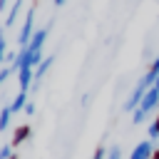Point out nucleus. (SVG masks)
I'll use <instances>...</instances> for the list:
<instances>
[{
    "instance_id": "f257e3e1",
    "label": "nucleus",
    "mask_w": 159,
    "mask_h": 159,
    "mask_svg": "<svg viewBox=\"0 0 159 159\" xmlns=\"http://www.w3.org/2000/svg\"><path fill=\"white\" fill-rule=\"evenodd\" d=\"M157 107H159V89H157V87H152V89L142 97L139 107L132 112V122H134V124H142V122H144V119H147Z\"/></svg>"
},
{
    "instance_id": "f03ea898",
    "label": "nucleus",
    "mask_w": 159,
    "mask_h": 159,
    "mask_svg": "<svg viewBox=\"0 0 159 159\" xmlns=\"http://www.w3.org/2000/svg\"><path fill=\"white\" fill-rule=\"evenodd\" d=\"M35 7L30 5L27 7V12H25V20H22V27H20V32H17V45L20 47H27L30 45V40H32V35H35Z\"/></svg>"
},
{
    "instance_id": "7ed1b4c3",
    "label": "nucleus",
    "mask_w": 159,
    "mask_h": 159,
    "mask_svg": "<svg viewBox=\"0 0 159 159\" xmlns=\"http://www.w3.org/2000/svg\"><path fill=\"white\" fill-rule=\"evenodd\" d=\"M157 149H154V144L149 142V139H144V142H139L134 149H132V154H129V159H152V154H154Z\"/></svg>"
},
{
    "instance_id": "20e7f679",
    "label": "nucleus",
    "mask_w": 159,
    "mask_h": 159,
    "mask_svg": "<svg viewBox=\"0 0 159 159\" xmlns=\"http://www.w3.org/2000/svg\"><path fill=\"white\" fill-rule=\"evenodd\" d=\"M32 80H35V67H22V70H17V84H20V92H30Z\"/></svg>"
},
{
    "instance_id": "39448f33",
    "label": "nucleus",
    "mask_w": 159,
    "mask_h": 159,
    "mask_svg": "<svg viewBox=\"0 0 159 159\" xmlns=\"http://www.w3.org/2000/svg\"><path fill=\"white\" fill-rule=\"evenodd\" d=\"M22 5H25V0H12L10 10H7V15H5V22H2V27H12V25L17 22V17H20V10H22Z\"/></svg>"
},
{
    "instance_id": "423d86ee",
    "label": "nucleus",
    "mask_w": 159,
    "mask_h": 159,
    "mask_svg": "<svg viewBox=\"0 0 159 159\" xmlns=\"http://www.w3.org/2000/svg\"><path fill=\"white\" fill-rule=\"evenodd\" d=\"M30 132H32V129H30V124H20V127L12 132V139H10V144H12V147H20L22 142H27Z\"/></svg>"
},
{
    "instance_id": "0eeeda50",
    "label": "nucleus",
    "mask_w": 159,
    "mask_h": 159,
    "mask_svg": "<svg viewBox=\"0 0 159 159\" xmlns=\"http://www.w3.org/2000/svg\"><path fill=\"white\" fill-rule=\"evenodd\" d=\"M30 99H27V92H17V97L10 102V109H12V114H20L22 109H25V104H27Z\"/></svg>"
},
{
    "instance_id": "6e6552de",
    "label": "nucleus",
    "mask_w": 159,
    "mask_h": 159,
    "mask_svg": "<svg viewBox=\"0 0 159 159\" xmlns=\"http://www.w3.org/2000/svg\"><path fill=\"white\" fill-rule=\"evenodd\" d=\"M10 119H12V109H10V104H5L0 109V132H5L10 127Z\"/></svg>"
},
{
    "instance_id": "1a4fd4ad",
    "label": "nucleus",
    "mask_w": 159,
    "mask_h": 159,
    "mask_svg": "<svg viewBox=\"0 0 159 159\" xmlns=\"http://www.w3.org/2000/svg\"><path fill=\"white\" fill-rule=\"evenodd\" d=\"M107 159H122V147H119V144L107 147Z\"/></svg>"
},
{
    "instance_id": "9d476101",
    "label": "nucleus",
    "mask_w": 159,
    "mask_h": 159,
    "mask_svg": "<svg viewBox=\"0 0 159 159\" xmlns=\"http://www.w3.org/2000/svg\"><path fill=\"white\" fill-rule=\"evenodd\" d=\"M149 139H159V112H157L154 122L149 124Z\"/></svg>"
},
{
    "instance_id": "9b49d317",
    "label": "nucleus",
    "mask_w": 159,
    "mask_h": 159,
    "mask_svg": "<svg viewBox=\"0 0 159 159\" xmlns=\"http://www.w3.org/2000/svg\"><path fill=\"white\" fill-rule=\"evenodd\" d=\"M12 72H15V67H12V65H2V67H0V84H2Z\"/></svg>"
},
{
    "instance_id": "f8f14e48",
    "label": "nucleus",
    "mask_w": 159,
    "mask_h": 159,
    "mask_svg": "<svg viewBox=\"0 0 159 159\" xmlns=\"http://www.w3.org/2000/svg\"><path fill=\"white\" fill-rule=\"evenodd\" d=\"M12 144H0V159H10L12 157Z\"/></svg>"
},
{
    "instance_id": "ddd939ff",
    "label": "nucleus",
    "mask_w": 159,
    "mask_h": 159,
    "mask_svg": "<svg viewBox=\"0 0 159 159\" xmlns=\"http://www.w3.org/2000/svg\"><path fill=\"white\" fill-rule=\"evenodd\" d=\"M5 57H7V45H5V35L0 37V65H5Z\"/></svg>"
},
{
    "instance_id": "4468645a",
    "label": "nucleus",
    "mask_w": 159,
    "mask_h": 159,
    "mask_svg": "<svg viewBox=\"0 0 159 159\" xmlns=\"http://www.w3.org/2000/svg\"><path fill=\"white\" fill-rule=\"evenodd\" d=\"M92 159H107V149L99 144L97 149H94V154H92Z\"/></svg>"
},
{
    "instance_id": "2eb2a0df",
    "label": "nucleus",
    "mask_w": 159,
    "mask_h": 159,
    "mask_svg": "<svg viewBox=\"0 0 159 159\" xmlns=\"http://www.w3.org/2000/svg\"><path fill=\"white\" fill-rule=\"evenodd\" d=\"M149 72H152V75H154V77H157V75H159V55H157V57H154V60H152V65H149Z\"/></svg>"
},
{
    "instance_id": "dca6fc26",
    "label": "nucleus",
    "mask_w": 159,
    "mask_h": 159,
    "mask_svg": "<svg viewBox=\"0 0 159 159\" xmlns=\"http://www.w3.org/2000/svg\"><path fill=\"white\" fill-rule=\"evenodd\" d=\"M22 112H25V114H27V117H30V114H35V102H32V99H30V102H27V104H25V109H22Z\"/></svg>"
},
{
    "instance_id": "f3484780",
    "label": "nucleus",
    "mask_w": 159,
    "mask_h": 159,
    "mask_svg": "<svg viewBox=\"0 0 159 159\" xmlns=\"http://www.w3.org/2000/svg\"><path fill=\"white\" fill-rule=\"evenodd\" d=\"M10 5H12V0H0V12H7Z\"/></svg>"
},
{
    "instance_id": "a211bd4d",
    "label": "nucleus",
    "mask_w": 159,
    "mask_h": 159,
    "mask_svg": "<svg viewBox=\"0 0 159 159\" xmlns=\"http://www.w3.org/2000/svg\"><path fill=\"white\" fill-rule=\"evenodd\" d=\"M154 87H157V89H159V75H157V80H154Z\"/></svg>"
},
{
    "instance_id": "6ab92c4d",
    "label": "nucleus",
    "mask_w": 159,
    "mask_h": 159,
    "mask_svg": "<svg viewBox=\"0 0 159 159\" xmlns=\"http://www.w3.org/2000/svg\"><path fill=\"white\" fill-rule=\"evenodd\" d=\"M52 2H55V5H65V0H52Z\"/></svg>"
},
{
    "instance_id": "aec40b11",
    "label": "nucleus",
    "mask_w": 159,
    "mask_h": 159,
    "mask_svg": "<svg viewBox=\"0 0 159 159\" xmlns=\"http://www.w3.org/2000/svg\"><path fill=\"white\" fill-rule=\"evenodd\" d=\"M152 159H159V149H157V152H154V154H152Z\"/></svg>"
},
{
    "instance_id": "412c9836",
    "label": "nucleus",
    "mask_w": 159,
    "mask_h": 159,
    "mask_svg": "<svg viewBox=\"0 0 159 159\" xmlns=\"http://www.w3.org/2000/svg\"><path fill=\"white\" fill-rule=\"evenodd\" d=\"M2 35H5V27H0V37H2Z\"/></svg>"
},
{
    "instance_id": "4be33fe9",
    "label": "nucleus",
    "mask_w": 159,
    "mask_h": 159,
    "mask_svg": "<svg viewBox=\"0 0 159 159\" xmlns=\"http://www.w3.org/2000/svg\"><path fill=\"white\" fill-rule=\"evenodd\" d=\"M10 159H20V157H17V154H15V152H12V157H10Z\"/></svg>"
}]
</instances>
